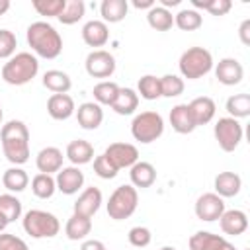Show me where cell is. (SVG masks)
<instances>
[{
  "label": "cell",
  "instance_id": "cell-43",
  "mask_svg": "<svg viewBox=\"0 0 250 250\" xmlns=\"http://www.w3.org/2000/svg\"><path fill=\"white\" fill-rule=\"evenodd\" d=\"M94 172H96V176H100L102 180H111V178L117 176L119 170L105 158V154H100V156L94 158Z\"/></svg>",
  "mask_w": 250,
  "mask_h": 250
},
{
  "label": "cell",
  "instance_id": "cell-19",
  "mask_svg": "<svg viewBox=\"0 0 250 250\" xmlns=\"http://www.w3.org/2000/svg\"><path fill=\"white\" fill-rule=\"evenodd\" d=\"M188 107H189V111H191V117H193L195 127H197V125H207V123L215 117V111H217V105H215L213 98H209V96L193 98V100L188 104Z\"/></svg>",
  "mask_w": 250,
  "mask_h": 250
},
{
  "label": "cell",
  "instance_id": "cell-45",
  "mask_svg": "<svg viewBox=\"0 0 250 250\" xmlns=\"http://www.w3.org/2000/svg\"><path fill=\"white\" fill-rule=\"evenodd\" d=\"M0 250H29L23 238L10 234V232H0Z\"/></svg>",
  "mask_w": 250,
  "mask_h": 250
},
{
  "label": "cell",
  "instance_id": "cell-4",
  "mask_svg": "<svg viewBox=\"0 0 250 250\" xmlns=\"http://www.w3.org/2000/svg\"><path fill=\"white\" fill-rule=\"evenodd\" d=\"M178 68L182 78L188 80H197L205 74L211 72L213 68V55L205 47H189L182 53L178 61Z\"/></svg>",
  "mask_w": 250,
  "mask_h": 250
},
{
  "label": "cell",
  "instance_id": "cell-20",
  "mask_svg": "<svg viewBox=\"0 0 250 250\" xmlns=\"http://www.w3.org/2000/svg\"><path fill=\"white\" fill-rule=\"evenodd\" d=\"M219 225H221V230L225 234L238 236L248 229V217L240 209H229L219 217Z\"/></svg>",
  "mask_w": 250,
  "mask_h": 250
},
{
  "label": "cell",
  "instance_id": "cell-17",
  "mask_svg": "<svg viewBox=\"0 0 250 250\" xmlns=\"http://www.w3.org/2000/svg\"><path fill=\"white\" fill-rule=\"evenodd\" d=\"M109 39V29L107 23H104L102 20H90L84 23L82 27V41L88 47H94V51L98 47H104Z\"/></svg>",
  "mask_w": 250,
  "mask_h": 250
},
{
  "label": "cell",
  "instance_id": "cell-16",
  "mask_svg": "<svg viewBox=\"0 0 250 250\" xmlns=\"http://www.w3.org/2000/svg\"><path fill=\"white\" fill-rule=\"evenodd\" d=\"M100 205H102V191H100V188L90 186V188H86V189L78 195V199L74 201V213L92 219V217L96 215V211L100 209Z\"/></svg>",
  "mask_w": 250,
  "mask_h": 250
},
{
  "label": "cell",
  "instance_id": "cell-14",
  "mask_svg": "<svg viewBox=\"0 0 250 250\" xmlns=\"http://www.w3.org/2000/svg\"><path fill=\"white\" fill-rule=\"evenodd\" d=\"M62 150L57 146H45L37 152L35 156V166L39 170V174H57L62 168Z\"/></svg>",
  "mask_w": 250,
  "mask_h": 250
},
{
  "label": "cell",
  "instance_id": "cell-2",
  "mask_svg": "<svg viewBox=\"0 0 250 250\" xmlns=\"http://www.w3.org/2000/svg\"><path fill=\"white\" fill-rule=\"evenodd\" d=\"M27 45L37 57L57 59L62 53V37L49 21H33L27 25Z\"/></svg>",
  "mask_w": 250,
  "mask_h": 250
},
{
  "label": "cell",
  "instance_id": "cell-37",
  "mask_svg": "<svg viewBox=\"0 0 250 250\" xmlns=\"http://www.w3.org/2000/svg\"><path fill=\"white\" fill-rule=\"evenodd\" d=\"M117 92H119V86L115 84V82H111V80H102V82H98L96 86H94V100H96V104H100V105H109L111 107V104H113V100L117 98Z\"/></svg>",
  "mask_w": 250,
  "mask_h": 250
},
{
  "label": "cell",
  "instance_id": "cell-15",
  "mask_svg": "<svg viewBox=\"0 0 250 250\" xmlns=\"http://www.w3.org/2000/svg\"><path fill=\"white\" fill-rule=\"evenodd\" d=\"M74 113H76L78 125L82 129H86V131L98 129L102 125V121H104V109L96 102H84V104H80Z\"/></svg>",
  "mask_w": 250,
  "mask_h": 250
},
{
  "label": "cell",
  "instance_id": "cell-25",
  "mask_svg": "<svg viewBox=\"0 0 250 250\" xmlns=\"http://www.w3.org/2000/svg\"><path fill=\"white\" fill-rule=\"evenodd\" d=\"M129 12V2L127 0H104L100 4V14L104 23H119L125 20Z\"/></svg>",
  "mask_w": 250,
  "mask_h": 250
},
{
  "label": "cell",
  "instance_id": "cell-44",
  "mask_svg": "<svg viewBox=\"0 0 250 250\" xmlns=\"http://www.w3.org/2000/svg\"><path fill=\"white\" fill-rule=\"evenodd\" d=\"M127 238L135 248H146L150 244V240H152V234H150V230L146 227H133L129 230Z\"/></svg>",
  "mask_w": 250,
  "mask_h": 250
},
{
  "label": "cell",
  "instance_id": "cell-8",
  "mask_svg": "<svg viewBox=\"0 0 250 250\" xmlns=\"http://www.w3.org/2000/svg\"><path fill=\"white\" fill-rule=\"evenodd\" d=\"M213 135H215V141L219 143L221 150L225 152H232L238 148L240 141H242V125L238 119H232V117H219L215 127H213Z\"/></svg>",
  "mask_w": 250,
  "mask_h": 250
},
{
  "label": "cell",
  "instance_id": "cell-32",
  "mask_svg": "<svg viewBox=\"0 0 250 250\" xmlns=\"http://www.w3.org/2000/svg\"><path fill=\"white\" fill-rule=\"evenodd\" d=\"M137 94L146 100V102H152V100H158L162 98V90H160V78L154 76V74H145L139 78L137 82Z\"/></svg>",
  "mask_w": 250,
  "mask_h": 250
},
{
  "label": "cell",
  "instance_id": "cell-10",
  "mask_svg": "<svg viewBox=\"0 0 250 250\" xmlns=\"http://www.w3.org/2000/svg\"><path fill=\"white\" fill-rule=\"evenodd\" d=\"M225 199L219 197L215 191H209V193H203L197 197L195 201V217L199 221H205V223H213V221H219V217L225 213Z\"/></svg>",
  "mask_w": 250,
  "mask_h": 250
},
{
  "label": "cell",
  "instance_id": "cell-50",
  "mask_svg": "<svg viewBox=\"0 0 250 250\" xmlns=\"http://www.w3.org/2000/svg\"><path fill=\"white\" fill-rule=\"evenodd\" d=\"M10 10V0H0V16H4Z\"/></svg>",
  "mask_w": 250,
  "mask_h": 250
},
{
  "label": "cell",
  "instance_id": "cell-9",
  "mask_svg": "<svg viewBox=\"0 0 250 250\" xmlns=\"http://www.w3.org/2000/svg\"><path fill=\"white\" fill-rule=\"evenodd\" d=\"M84 66L92 78H109L115 72V57L105 49H96L88 53Z\"/></svg>",
  "mask_w": 250,
  "mask_h": 250
},
{
  "label": "cell",
  "instance_id": "cell-18",
  "mask_svg": "<svg viewBox=\"0 0 250 250\" xmlns=\"http://www.w3.org/2000/svg\"><path fill=\"white\" fill-rule=\"evenodd\" d=\"M74 111H76V105L68 94H51V98L47 100V113L57 121H64L72 117Z\"/></svg>",
  "mask_w": 250,
  "mask_h": 250
},
{
  "label": "cell",
  "instance_id": "cell-5",
  "mask_svg": "<svg viewBox=\"0 0 250 250\" xmlns=\"http://www.w3.org/2000/svg\"><path fill=\"white\" fill-rule=\"evenodd\" d=\"M139 205V191L137 188H133L131 184H123L117 186L113 189V193L107 199V215L113 221H123L129 219Z\"/></svg>",
  "mask_w": 250,
  "mask_h": 250
},
{
  "label": "cell",
  "instance_id": "cell-47",
  "mask_svg": "<svg viewBox=\"0 0 250 250\" xmlns=\"http://www.w3.org/2000/svg\"><path fill=\"white\" fill-rule=\"evenodd\" d=\"M80 250H107V248L104 246V242H102V240H96V238H88V240H84V242H82Z\"/></svg>",
  "mask_w": 250,
  "mask_h": 250
},
{
  "label": "cell",
  "instance_id": "cell-31",
  "mask_svg": "<svg viewBox=\"0 0 250 250\" xmlns=\"http://www.w3.org/2000/svg\"><path fill=\"white\" fill-rule=\"evenodd\" d=\"M146 21L152 29L156 31H168L172 29L174 25V16L170 10L162 8V6H152L148 12H146Z\"/></svg>",
  "mask_w": 250,
  "mask_h": 250
},
{
  "label": "cell",
  "instance_id": "cell-3",
  "mask_svg": "<svg viewBox=\"0 0 250 250\" xmlns=\"http://www.w3.org/2000/svg\"><path fill=\"white\" fill-rule=\"evenodd\" d=\"M39 72V61L35 55L21 51L10 57L2 66V80L10 86H23L31 82Z\"/></svg>",
  "mask_w": 250,
  "mask_h": 250
},
{
  "label": "cell",
  "instance_id": "cell-55",
  "mask_svg": "<svg viewBox=\"0 0 250 250\" xmlns=\"http://www.w3.org/2000/svg\"><path fill=\"white\" fill-rule=\"evenodd\" d=\"M244 250H248V248H244Z\"/></svg>",
  "mask_w": 250,
  "mask_h": 250
},
{
  "label": "cell",
  "instance_id": "cell-38",
  "mask_svg": "<svg viewBox=\"0 0 250 250\" xmlns=\"http://www.w3.org/2000/svg\"><path fill=\"white\" fill-rule=\"evenodd\" d=\"M0 213L6 217L8 223L20 219L21 217V201L12 193H2L0 195Z\"/></svg>",
  "mask_w": 250,
  "mask_h": 250
},
{
  "label": "cell",
  "instance_id": "cell-30",
  "mask_svg": "<svg viewBox=\"0 0 250 250\" xmlns=\"http://www.w3.org/2000/svg\"><path fill=\"white\" fill-rule=\"evenodd\" d=\"M225 242V236L213 234L209 230H197L189 236V250H217Z\"/></svg>",
  "mask_w": 250,
  "mask_h": 250
},
{
  "label": "cell",
  "instance_id": "cell-24",
  "mask_svg": "<svg viewBox=\"0 0 250 250\" xmlns=\"http://www.w3.org/2000/svg\"><path fill=\"white\" fill-rule=\"evenodd\" d=\"M170 125L180 135H188L195 129V123H193V117H191L188 104H176L170 109Z\"/></svg>",
  "mask_w": 250,
  "mask_h": 250
},
{
  "label": "cell",
  "instance_id": "cell-13",
  "mask_svg": "<svg viewBox=\"0 0 250 250\" xmlns=\"http://www.w3.org/2000/svg\"><path fill=\"white\" fill-rule=\"evenodd\" d=\"M215 76L221 84L225 86H236L242 82L244 78V66L240 64V61L232 59V57H225L217 62L215 66Z\"/></svg>",
  "mask_w": 250,
  "mask_h": 250
},
{
  "label": "cell",
  "instance_id": "cell-21",
  "mask_svg": "<svg viewBox=\"0 0 250 250\" xmlns=\"http://www.w3.org/2000/svg\"><path fill=\"white\" fill-rule=\"evenodd\" d=\"M129 178H131V186L133 188H150L156 182V168L150 162L139 160L129 168Z\"/></svg>",
  "mask_w": 250,
  "mask_h": 250
},
{
  "label": "cell",
  "instance_id": "cell-7",
  "mask_svg": "<svg viewBox=\"0 0 250 250\" xmlns=\"http://www.w3.org/2000/svg\"><path fill=\"white\" fill-rule=\"evenodd\" d=\"M164 133V119L158 111H141L131 121V135L135 141L148 145L160 139Z\"/></svg>",
  "mask_w": 250,
  "mask_h": 250
},
{
  "label": "cell",
  "instance_id": "cell-35",
  "mask_svg": "<svg viewBox=\"0 0 250 250\" xmlns=\"http://www.w3.org/2000/svg\"><path fill=\"white\" fill-rule=\"evenodd\" d=\"M86 14V4L82 0H66L64 10L61 12V16L57 18L62 25H72L78 23Z\"/></svg>",
  "mask_w": 250,
  "mask_h": 250
},
{
  "label": "cell",
  "instance_id": "cell-28",
  "mask_svg": "<svg viewBox=\"0 0 250 250\" xmlns=\"http://www.w3.org/2000/svg\"><path fill=\"white\" fill-rule=\"evenodd\" d=\"M43 86L53 94H68V90L72 88V80L66 72L51 68L43 74Z\"/></svg>",
  "mask_w": 250,
  "mask_h": 250
},
{
  "label": "cell",
  "instance_id": "cell-40",
  "mask_svg": "<svg viewBox=\"0 0 250 250\" xmlns=\"http://www.w3.org/2000/svg\"><path fill=\"white\" fill-rule=\"evenodd\" d=\"M184 78L178 74H164L160 76V90L164 98H176L180 94H184Z\"/></svg>",
  "mask_w": 250,
  "mask_h": 250
},
{
  "label": "cell",
  "instance_id": "cell-29",
  "mask_svg": "<svg viewBox=\"0 0 250 250\" xmlns=\"http://www.w3.org/2000/svg\"><path fill=\"white\" fill-rule=\"evenodd\" d=\"M2 184H4V188H6L8 191L20 193V191H23V189L27 188L29 176H27V172H25L23 168L12 166V168H8V170L2 174Z\"/></svg>",
  "mask_w": 250,
  "mask_h": 250
},
{
  "label": "cell",
  "instance_id": "cell-39",
  "mask_svg": "<svg viewBox=\"0 0 250 250\" xmlns=\"http://www.w3.org/2000/svg\"><path fill=\"white\" fill-rule=\"evenodd\" d=\"M193 10L201 8L205 12H209L211 16H225L230 12L232 2L230 0H191Z\"/></svg>",
  "mask_w": 250,
  "mask_h": 250
},
{
  "label": "cell",
  "instance_id": "cell-27",
  "mask_svg": "<svg viewBox=\"0 0 250 250\" xmlns=\"http://www.w3.org/2000/svg\"><path fill=\"white\" fill-rule=\"evenodd\" d=\"M139 107V94L133 88H119L117 98L111 104V109L117 115H131Z\"/></svg>",
  "mask_w": 250,
  "mask_h": 250
},
{
  "label": "cell",
  "instance_id": "cell-33",
  "mask_svg": "<svg viewBox=\"0 0 250 250\" xmlns=\"http://www.w3.org/2000/svg\"><path fill=\"white\" fill-rule=\"evenodd\" d=\"M229 117L232 119H244L250 115V94L242 92V94H232L227 104H225Z\"/></svg>",
  "mask_w": 250,
  "mask_h": 250
},
{
  "label": "cell",
  "instance_id": "cell-26",
  "mask_svg": "<svg viewBox=\"0 0 250 250\" xmlns=\"http://www.w3.org/2000/svg\"><path fill=\"white\" fill-rule=\"evenodd\" d=\"M92 232V219L72 213L64 225V234L68 240H84Z\"/></svg>",
  "mask_w": 250,
  "mask_h": 250
},
{
  "label": "cell",
  "instance_id": "cell-1",
  "mask_svg": "<svg viewBox=\"0 0 250 250\" xmlns=\"http://www.w3.org/2000/svg\"><path fill=\"white\" fill-rule=\"evenodd\" d=\"M2 152L14 166H21L29 160V129L23 121L12 119L0 127Z\"/></svg>",
  "mask_w": 250,
  "mask_h": 250
},
{
  "label": "cell",
  "instance_id": "cell-41",
  "mask_svg": "<svg viewBox=\"0 0 250 250\" xmlns=\"http://www.w3.org/2000/svg\"><path fill=\"white\" fill-rule=\"evenodd\" d=\"M66 0H33L31 6L39 16H47V18H59L61 12L64 10Z\"/></svg>",
  "mask_w": 250,
  "mask_h": 250
},
{
  "label": "cell",
  "instance_id": "cell-6",
  "mask_svg": "<svg viewBox=\"0 0 250 250\" xmlns=\"http://www.w3.org/2000/svg\"><path fill=\"white\" fill-rule=\"evenodd\" d=\"M21 225H23V230L31 238H53L61 230L59 219L53 213L43 211V209H29L23 215Z\"/></svg>",
  "mask_w": 250,
  "mask_h": 250
},
{
  "label": "cell",
  "instance_id": "cell-53",
  "mask_svg": "<svg viewBox=\"0 0 250 250\" xmlns=\"http://www.w3.org/2000/svg\"><path fill=\"white\" fill-rule=\"evenodd\" d=\"M2 119H4V111H2V105H0V127H2Z\"/></svg>",
  "mask_w": 250,
  "mask_h": 250
},
{
  "label": "cell",
  "instance_id": "cell-48",
  "mask_svg": "<svg viewBox=\"0 0 250 250\" xmlns=\"http://www.w3.org/2000/svg\"><path fill=\"white\" fill-rule=\"evenodd\" d=\"M133 6L137 10H150L152 6H156L154 0H133Z\"/></svg>",
  "mask_w": 250,
  "mask_h": 250
},
{
  "label": "cell",
  "instance_id": "cell-49",
  "mask_svg": "<svg viewBox=\"0 0 250 250\" xmlns=\"http://www.w3.org/2000/svg\"><path fill=\"white\" fill-rule=\"evenodd\" d=\"M180 2H182V0H160V6L168 10V8H174V6H180Z\"/></svg>",
  "mask_w": 250,
  "mask_h": 250
},
{
  "label": "cell",
  "instance_id": "cell-23",
  "mask_svg": "<svg viewBox=\"0 0 250 250\" xmlns=\"http://www.w3.org/2000/svg\"><path fill=\"white\" fill-rule=\"evenodd\" d=\"M64 156L72 162V166H82L94 160V146L92 143L84 141V139H74L66 145V152Z\"/></svg>",
  "mask_w": 250,
  "mask_h": 250
},
{
  "label": "cell",
  "instance_id": "cell-11",
  "mask_svg": "<svg viewBox=\"0 0 250 250\" xmlns=\"http://www.w3.org/2000/svg\"><path fill=\"white\" fill-rule=\"evenodd\" d=\"M105 158L117 168H131L135 162H139V150L135 145L131 143H111L105 150H104Z\"/></svg>",
  "mask_w": 250,
  "mask_h": 250
},
{
  "label": "cell",
  "instance_id": "cell-51",
  "mask_svg": "<svg viewBox=\"0 0 250 250\" xmlns=\"http://www.w3.org/2000/svg\"><path fill=\"white\" fill-rule=\"evenodd\" d=\"M217 250H236V248H234V244H230V242L225 238V242H223V244H221Z\"/></svg>",
  "mask_w": 250,
  "mask_h": 250
},
{
  "label": "cell",
  "instance_id": "cell-36",
  "mask_svg": "<svg viewBox=\"0 0 250 250\" xmlns=\"http://www.w3.org/2000/svg\"><path fill=\"white\" fill-rule=\"evenodd\" d=\"M31 191H33V195L39 197V199H49V197H53V193L57 191L55 178L49 176V174H37V176H33V180H31Z\"/></svg>",
  "mask_w": 250,
  "mask_h": 250
},
{
  "label": "cell",
  "instance_id": "cell-12",
  "mask_svg": "<svg viewBox=\"0 0 250 250\" xmlns=\"http://www.w3.org/2000/svg\"><path fill=\"white\" fill-rule=\"evenodd\" d=\"M57 189L64 195H74L84 186V172L78 166H62L55 178Z\"/></svg>",
  "mask_w": 250,
  "mask_h": 250
},
{
  "label": "cell",
  "instance_id": "cell-54",
  "mask_svg": "<svg viewBox=\"0 0 250 250\" xmlns=\"http://www.w3.org/2000/svg\"><path fill=\"white\" fill-rule=\"evenodd\" d=\"M160 250H176L174 246H164V248H160Z\"/></svg>",
  "mask_w": 250,
  "mask_h": 250
},
{
  "label": "cell",
  "instance_id": "cell-52",
  "mask_svg": "<svg viewBox=\"0 0 250 250\" xmlns=\"http://www.w3.org/2000/svg\"><path fill=\"white\" fill-rule=\"evenodd\" d=\"M8 227V221H6V217L0 213V232H4V229Z\"/></svg>",
  "mask_w": 250,
  "mask_h": 250
},
{
  "label": "cell",
  "instance_id": "cell-34",
  "mask_svg": "<svg viewBox=\"0 0 250 250\" xmlns=\"http://www.w3.org/2000/svg\"><path fill=\"white\" fill-rule=\"evenodd\" d=\"M174 25L180 27L182 31H195L203 25V18L197 10L193 8H184L174 16Z\"/></svg>",
  "mask_w": 250,
  "mask_h": 250
},
{
  "label": "cell",
  "instance_id": "cell-46",
  "mask_svg": "<svg viewBox=\"0 0 250 250\" xmlns=\"http://www.w3.org/2000/svg\"><path fill=\"white\" fill-rule=\"evenodd\" d=\"M238 37H240V43L242 45H250V18H246V20H242V23H240V27H238Z\"/></svg>",
  "mask_w": 250,
  "mask_h": 250
},
{
  "label": "cell",
  "instance_id": "cell-42",
  "mask_svg": "<svg viewBox=\"0 0 250 250\" xmlns=\"http://www.w3.org/2000/svg\"><path fill=\"white\" fill-rule=\"evenodd\" d=\"M18 39L10 29H0V59H10L16 55Z\"/></svg>",
  "mask_w": 250,
  "mask_h": 250
},
{
  "label": "cell",
  "instance_id": "cell-22",
  "mask_svg": "<svg viewBox=\"0 0 250 250\" xmlns=\"http://www.w3.org/2000/svg\"><path fill=\"white\" fill-rule=\"evenodd\" d=\"M215 193L219 197H234L240 193V188H242V180L236 172H219L215 176Z\"/></svg>",
  "mask_w": 250,
  "mask_h": 250
}]
</instances>
